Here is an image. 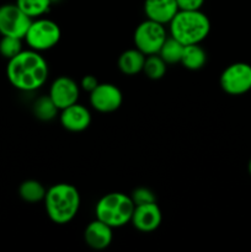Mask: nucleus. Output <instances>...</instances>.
I'll list each match as a JSON object with an SVG mask.
<instances>
[{"label": "nucleus", "instance_id": "2", "mask_svg": "<svg viewBox=\"0 0 251 252\" xmlns=\"http://www.w3.org/2000/svg\"><path fill=\"white\" fill-rule=\"evenodd\" d=\"M43 203L48 218L58 225H65L78 216L81 198L75 186L61 182L47 189Z\"/></svg>", "mask_w": 251, "mask_h": 252}, {"label": "nucleus", "instance_id": "20", "mask_svg": "<svg viewBox=\"0 0 251 252\" xmlns=\"http://www.w3.org/2000/svg\"><path fill=\"white\" fill-rule=\"evenodd\" d=\"M15 2L32 20L48 14L53 4L52 0H16Z\"/></svg>", "mask_w": 251, "mask_h": 252}, {"label": "nucleus", "instance_id": "26", "mask_svg": "<svg viewBox=\"0 0 251 252\" xmlns=\"http://www.w3.org/2000/svg\"><path fill=\"white\" fill-rule=\"evenodd\" d=\"M248 170H249V174L251 175V159L249 160V165H248Z\"/></svg>", "mask_w": 251, "mask_h": 252}, {"label": "nucleus", "instance_id": "14", "mask_svg": "<svg viewBox=\"0 0 251 252\" xmlns=\"http://www.w3.org/2000/svg\"><path fill=\"white\" fill-rule=\"evenodd\" d=\"M176 0H145L144 14L147 19L159 22L161 25H169L179 11Z\"/></svg>", "mask_w": 251, "mask_h": 252}, {"label": "nucleus", "instance_id": "25", "mask_svg": "<svg viewBox=\"0 0 251 252\" xmlns=\"http://www.w3.org/2000/svg\"><path fill=\"white\" fill-rule=\"evenodd\" d=\"M79 85H80L81 90H84V91H86V93L90 94L91 91H93L94 89L98 85V80L96 79V76H94V75H85L83 79H81V81Z\"/></svg>", "mask_w": 251, "mask_h": 252}, {"label": "nucleus", "instance_id": "17", "mask_svg": "<svg viewBox=\"0 0 251 252\" xmlns=\"http://www.w3.org/2000/svg\"><path fill=\"white\" fill-rule=\"evenodd\" d=\"M46 187L37 180H25L19 187V196L26 203H39L43 202L46 196Z\"/></svg>", "mask_w": 251, "mask_h": 252}, {"label": "nucleus", "instance_id": "7", "mask_svg": "<svg viewBox=\"0 0 251 252\" xmlns=\"http://www.w3.org/2000/svg\"><path fill=\"white\" fill-rule=\"evenodd\" d=\"M219 85L231 96L244 95L251 90V65L238 62L226 66L220 74Z\"/></svg>", "mask_w": 251, "mask_h": 252}, {"label": "nucleus", "instance_id": "8", "mask_svg": "<svg viewBox=\"0 0 251 252\" xmlns=\"http://www.w3.org/2000/svg\"><path fill=\"white\" fill-rule=\"evenodd\" d=\"M32 19L27 16L16 2L0 5V34L24 39Z\"/></svg>", "mask_w": 251, "mask_h": 252}, {"label": "nucleus", "instance_id": "5", "mask_svg": "<svg viewBox=\"0 0 251 252\" xmlns=\"http://www.w3.org/2000/svg\"><path fill=\"white\" fill-rule=\"evenodd\" d=\"M61 27L57 22L46 17H38L31 21L24 41L30 49L44 52L54 48L61 41Z\"/></svg>", "mask_w": 251, "mask_h": 252}, {"label": "nucleus", "instance_id": "6", "mask_svg": "<svg viewBox=\"0 0 251 252\" xmlns=\"http://www.w3.org/2000/svg\"><path fill=\"white\" fill-rule=\"evenodd\" d=\"M167 31L164 25L147 19L135 27L133 34L134 47L145 56L159 53L160 48L167 38Z\"/></svg>", "mask_w": 251, "mask_h": 252}, {"label": "nucleus", "instance_id": "3", "mask_svg": "<svg viewBox=\"0 0 251 252\" xmlns=\"http://www.w3.org/2000/svg\"><path fill=\"white\" fill-rule=\"evenodd\" d=\"M211 32V21L201 10H179L169 22V33L184 46L201 44Z\"/></svg>", "mask_w": 251, "mask_h": 252}, {"label": "nucleus", "instance_id": "16", "mask_svg": "<svg viewBox=\"0 0 251 252\" xmlns=\"http://www.w3.org/2000/svg\"><path fill=\"white\" fill-rule=\"evenodd\" d=\"M207 63V52L201 44L185 46L181 64L188 70H199Z\"/></svg>", "mask_w": 251, "mask_h": 252}, {"label": "nucleus", "instance_id": "11", "mask_svg": "<svg viewBox=\"0 0 251 252\" xmlns=\"http://www.w3.org/2000/svg\"><path fill=\"white\" fill-rule=\"evenodd\" d=\"M162 213L157 202L135 206L130 223L140 233H152L160 226Z\"/></svg>", "mask_w": 251, "mask_h": 252}, {"label": "nucleus", "instance_id": "24", "mask_svg": "<svg viewBox=\"0 0 251 252\" xmlns=\"http://www.w3.org/2000/svg\"><path fill=\"white\" fill-rule=\"evenodd\" d=\"M206 0H176L180 10H201Z\"/></svg>", "mask_w": 251, "mask_h": 252}, {"label": "nucleus", "instance_id": "19", "mask_svg": "<svg viewBox=\"0 0 251 252\" xmlns=\"http://www.w3.org/2000/svg\"><path fill=\"white\" fill-rule=\"evenodd\" d=\"M184 49L185 46L181 42H179L177 39L172 38V37L170 36L167 37L166 41L164 42V44L161 46V48H160L159 53L157 54L164 59V62L167 65H170V64L181 63Z\"/></svg>", "mask_w": 251, "mask_h": 252}, {"label": "nucleus", "instance_id": "13", "mask_svg": "<svg viewBox=\"0 0 251 252\" xmlns=\"http://www.w3.org/2000/svg\"><path fill=\"white\" fill-rule=\"evenodd\" d=\"M113 228L95 219L90 221L84 231V241L90 249L101 251L107 249L113 240Z\"/></svg>", "mask_w": 251, "mask_h": 252}, {"label": "nucleus", "instance_id": "23", "mask_svg": "<svg viewBox=\"0 0 251 252\" xmlns=\"http://www.w3.org/2000/svg\"><path fill=\"white\" fill-rule=\"evenodd\" d=\"M130 198H132L134 206L157 202V196H155L154 191H152L148 187H138V189H133L132 194H130Z\"/></svg>", "mask_w": 251, "mask_h": 252}, {"label": "nucleus", "instance_id": "10", "mask_svg": "<svg viewBox=\"0 0 251 252\" xmlns=\"http://www.w3.org/2000/svg\"><path fill=\"white\" fill-rule=\"evenodd\" d=\"M80 85L69 76H59L49 86L48 96L52 98L58 110L68 107L78 102L80 97Z\"/></svg>", "mask_w": 251, "mask_h": 252}, {"label": "nucleus", "instance_id": "4", "mask_svg": "<svg viewBox=\"0 0 251 252\" xmlns=\"http://www.w3.org/2000/svg\"><path fill=\"white\" fill-rule=\"evenodd\" d=\"M134 207L130 196L122 192H111L98 199L95 206V216L96 219L111 228H122L130 223Z\"/></svg>", "mask_w": 251, "mask_h": 252}, {"label": "nucleus", "instance_id": "9", "mask_svg": "<svg viewBox=\"0 0 251 252\" xmlns=\"http://www.w3.org/2000/svg\"><path fill=\"white\" fill-rule=\"evenodd\" d=\"M91 107L100 113H112L122 106L123 94L111 83H98L89 95Z\"/></svg>", "mask_w": 251, "mask_h": 252}, {"label": "nucleus", "instance_id": "1", "mask_svg": "<svg viewBox=\"0 0 251 252\" xmlns=\"http://www.w3.org/2000/svg\"><path fill=\"white\" fill-rule=\"evenodd\" d=\"M48 75V63L41 52L22 49L7 61V80L15 89L24 93H33L41 89L47 83Z\"/></svg>", "mask_w": 251, "mask_h": 252}, {"label": "nucleus", "instance_id": "21", "mask_svg": "<svg viewBox=\"0 0 251 252\" xmlns=\"http://www.w3.org/2000/svg\"><path fill=\"white\" fill-rule=\"evenodd\" d=\"M167 70V64L159 54H152L147 56L145 58L144 66H143V73L150 80H160L164 78Z\"/></svg>", "mask_w": 251, "mask_h": 252}, {"label": "nucleus", "instance_id": "12", "mask_svg": "<svg viewBox=\"0 0 251 252\" xmlns=\"http://www.w3.org/2000/svg\"><path fill=\"white\" fill-rule=\"evenodd\" d=\"M91 113L86 106L80 103H73L68 107L61 110L59 115V122L62 127L68 132L79 133L88 129L91 125Z\"/></svg>", "mask_w": 251, "mask_h": 252}, {"label": "nucleus", "instance_id": "22", "mask_svg": "<svg viewBox=\"0 0 251 252\" xmlns=\"http://www.w3.org/2000/svg\"><path fill=\"white\" fill-rule=\"evenodd\" d=\"M22 43H24V39L19 38V37L1 36V39H0V54L9 61V59L17 56L24 49Z\"/></svg>", "mask_w": 251, "mask_h": 252}, {"label": "nucleus", "instance_id": "18", "mask_svg": "<svg viewBox=\"0 0 251 252\" xmlns=\"http://www.w3.org/2000/svg\"><path fill=\"white\" fill-rule=\"evenodd\" d=\"M58 107L54 105L52 98L48 95L39 96L32 105V113L37 120L42 122H49L54 120L58 115Z\"/></svg>", "mask_w": 251, "mask_h": 252}, {"label": "nucleus", "instance_id": "15", "mask_svg": "<svg viewBox=\"0 0 251 252\" xmlns=\"http://www.w3.org/2000/svg\"><path fill=\"white\" fill-rule=\"evenodd\" d=\"M145 58H147V56L135 47L127 49V51L122 52L121 56L118 57V69L125 75H137L143 71Z\"/></svg>", "mask_w": 251, "mask_h": 252}]
</instances>
